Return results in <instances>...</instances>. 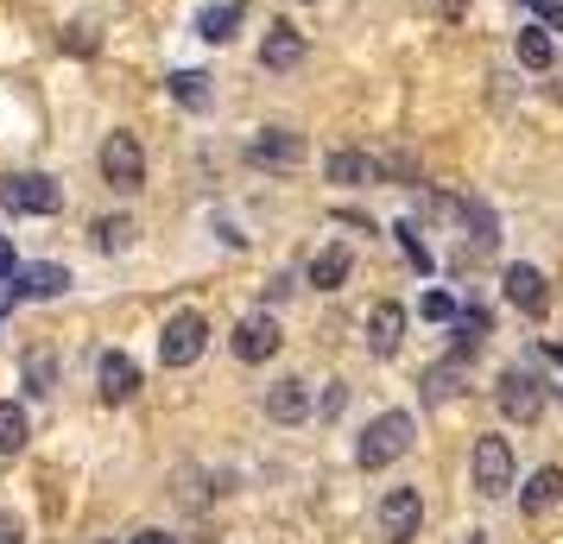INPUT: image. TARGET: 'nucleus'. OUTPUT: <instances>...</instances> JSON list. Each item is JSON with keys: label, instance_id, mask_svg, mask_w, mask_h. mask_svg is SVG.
<instances>
[{"label": "nucleus", "instance_id": "1", "mask_svg": "<svg viewBox=\"0 0 563 544\" xmlns=\"http://www.w3.org/2000/svg\"><path fill=\"white\" fill-rule=\"evenodd\" d=\"M411 437H418V418L411 412H380L367 431H361V443H355V463L361 468H386V463H399L411 449Z\"/></svg>", "mask_w": 563, "mask_h": 544}, {"label": "nucleus", "instance_id": "4", "mask_svg": "<svg viewBox=\"0 0 563 544\" xmlns=\"http://www.w3.org/2000/svg\"><path fill=\"white\" fill-rule=\"evenodd\" d=\"M209 348V323L197 311H178L165 317V336H158V362L165 367H197Z\"/></svg>", "mask_w": 563, "mask_h": 544}, {"label": "nucleus", "instance_id": "19", "mask_svg": "<svg viewBox=\"0 0 563 544\" xmlns=\"http://www.w3.org/2000/svg\"><path fill=\"white\" fill-rule=\"evenodd\" d=\"M563 500V468H532V475H526V488H519V507H526V513H551V507H558Z\"/></svg>", "mask_w": 563, "mask_h": 544}, {"label": "nucleus", "instance_id": "37", "mask_svg": "<svg viewBox=\"0 0 563 544\" xmlns=\"http://www.w3.org/2000/svg\"><path fill=\"white\" fill-rule=\"evenodd\" d=\"M558 96H563V89H558Z\"/></svg>", "mask_w": 563, "mask_h": 544}, {"label": "nucleus", "instance_id": "13", "mask_svg": "<svg viewBox=\"0 0 563 544\" xmlns=\"http://www.w3.org/2000/svg\"><path fill=\"white\" fill-rule=\"evenodd\" d=\"M450 209L462 215V241H468V254H494V247H500V222H494V209H487L482 197H456Z\"/></svg>", "mask_w": 563, "mask_h": 544}, {"label": "nucleus", "instance_id": "21", "mask_svg": "<svg viewBox=\"0 0 563 544\" xmlns=\"http://www.w3.org/2000/svg\"><path fill=\"white\" fill-rule=\"evenodd\" d=\"M512 52H519L526 70H551V64H558V45H551V32H544V26H519Z\"/></svg>", "mask_w": 563, "mask_h": 544}, {"label": "nucleus", "instance_id": "25", "mask_svg": "<svg viewBox=\"0 0 563 544\" xmlns=\"http://www.w3.org/2000/svg\"><path fill=\"white\" fill-rule=\"evenodd\" d=\"M89 234H96V247H102V254H121V247H133V234H140V229H133L128 215H102Z\"/></svg>", "mask_w": 563, "mask_h": 544}, {"label": "nucleus", "instance_id": "6", "mask_svg": "<svg viewBox=\"0 0 563 544\" xmlns=\"http://www.w3.org/2000/svg\"><path fill=\"white\" fill-rule=\"evenodd\" d=\"M494 399H500V412L512 424H538V412H544V387H538V374H526V367H507L494 380Z\"/></svg>", "mask_w": 563, "mask_h": 544}, {"label": "nucleus", "instance_id": "36", "mask_svg": "<svg viewBox=\"0 0 563 544\" xmlns=\"http://www.w3.org/2000/svg\"><path fill=\"white\" fill-rule=\"evenodd\" d=\"M443 7H450V13H456V7H462V0H443Z\"/></svg>", "mask_w": 563, "mask_h": 544}, {"label": "nucleus", "instance_id": "28", "mask_svg": "<svg viewBox=\"0 0 563 544\" xmlns=\"http://www.w3.org/2000/svg\"><path fill=\"white\" fill-rule=\"evenodd\" d=\"M380 178H393V184H418V158H411V153L380 158Z\"/></svg>", "mask_w": 563, "mask_h": 544}, {"label": "nucleus", "instance_id": "30", "mask_svg": "<svg viewBox=\"0 0 563 544\" xmlns=\"http://www.w3.org/2000/svg\"><path fill=\"white\" fill-rule=\"evenodd\" d=\"M519 7H532L544 20V32H563V0H519Z\"/></svg>", "mask_w": 563, "mask_h": 544}, {"label": "nucleus", "instance_id": "9", "mask_svg": "<svg viewBox=\"0 0 563 544\" xmlns=\"http://www.w3.org/2000/svg\"><path fill=\"white\" fill-rule=\"evenodd\" d=\"M500 291H507V304L519 317H544V311H551V279H544L538 266H507Z\"/></svg>", "mask_w": 563, "mask_h": 544}, {"label": "nucleus", "instance_id": "15", "mask_svg": "<svg viewBox=\"0 0 563 544\" xmlns=\"http://www.w3.org/2000/svg\"><path fill=\"white\" fill-rule=\"evenodd\" d=\"M361 330H367V355H399V342H406V311H399V304H374V311H367V323H361Z\"/></svg>", "mask_w": 563, "mask_h": 544}, {"label": "nucleus", "instance_id": "32", "mask_svg": "<svg viewBox=\"0 0 563 544\" xmlns=\"http://www.w3.org/2000/svg\"><path fill=\"white\" fill-rule=\"evenodd\" d=\"M0 544H26V539H20V525H13L7 513H0Z\"/></svg>", "mask_w": 563, "mask_h": 544}, {"label": "nucleus", "instance_id": "11", "mask_svg": "<svg viewBox=\"0 0 563 544\" xmlns=\"http://www.w3.org/2000/svg\"><path fill=\"white\" fill-rule=\"evenodd\" d=\"M298 64H305V32L291 20H273L260 38V70H298Z\"/></svg>", "mask_w": 563, "mask_h": 544}, {"label": "nucleus", "instance_id": "20", "mask_svg": "<svg viewBox=\"0 0 563 544\" xmlns=\"http://www.w3.org/2000/svg\"><path fill=\"white\" fill-rule=\"evenodd\" d=\"M241 20H247V7H241V0H222V7H209L203 20H197V38H209V45H229Z\"/></svg>", "mask_w": 563, "mask_h": 544}, {"label": "nucleus", "instance_id": "12", "mask_svg": "<svg viewBox=\"0 0 563 544\" xmlns=\"http://www.w3.org/2000/svg\"><path fill=\"white\" fill-rule=\"evenodd\" d=\"M70 291V266H26L7 279V298L13 304H32V298H64Z\"/></svg>", "mask_w": 563, "mask_h": 544}, {"label": "nucleus", "instance_id": "2", "mask_svg": "<svg viewBox=\"0 0 563 544\" xmlns=\"http://www.w3.org/2000/svg\"><path fill=\"white\" fill-rule=\"evenodd\" d=\"M96 165H102V184L114 190V197H140V190H146V153H140L133 133H121V127L108 133Z\"/></svg>", "mask_w": 563, "mask_h": 544}, {"label": "nucleus", "instance_id": "8", "mask_svg": "<svg viewBox=\"0 0 563 544\" xmlns=\"http://www.w3.org/2000/svg\"><path fill=\"white\" fill-rule=\"evenodd\" d=\"M279 323L273 317H241L234 323V336H229V348H234V362H247V367H260V362H273L279 355Z\"/></svg>", "mask_w": 563, "mask_h": 544}, {"label": "nucleus", "instance_id": "5", "mask_svg": "<svg viewBox=\"0 0 563 544\" xmlns=\"http://www.w3.org/2000/svg\"><path fill=\"white\" fill-rule=\"evenodd\" d=\"M468 468H475V493H487V500H500V493H512V443L507 437H475V456H468Z\"/></svg>", "mask_w": 563, "mask_h": 544}, {"label": "nucleus", "instance_id": "16", "mask_svg": "<svg viewBox=\"0 0 563 544\" xmlns=\"http://www.w3.org/2000/svg\"><path fill=\"white\" fill-rule=\"evenodd\" d=\"M323 171H330V184H349V190H361V184H380V158H367L361 146H342V153L323 158Z\"/></svg>", "mask_w": 563, "mask_h": 544}, {"label": "nucleus", "instance_id": "3", "mask_svg": "<svg viewBox=\"0 0 563 544\" xmlns=\"http://www.w3.org/2000/svg\"><path fill=\"white\" fill-rule=\"evenodd\" d=\"M0 209H13V215H57L64 209V184L45 178V171H13V178H0Z\"/></svg>", "mask_w": 563, "mask_h": 544}, {"label": "nucleus", "instance_id": "31", "mask_svg": "<svg viewBox=\"0 0 563 544\" xmlns=\"http://www.w3.org/2000/svg\"><path fill=\"white\" fill-rule=\"evenodd\" d=\"M64 45H70L77 57H89V52H96V32H89V26H70V32H64Z\"/></svg>", "mask_w": 563, "mask_h": 544}, {"label": "nucleus", "instance_id": "38", "mask_svg": "<svg viewBox=\"0 0 563 544\" xmlns=\"http://www.w3.org/2000/svg\"><path fill=\"white\" fill-rule=\"evenodd\" d=\"M102 544H108V539H102Z\"/></svg>", "mask_w": 563, "mask_h": 544}, {"label": "nucleus", "instance_id": "18", "mask_svg": "<svg viewBox=\"0 0 563 544\" xmlns=\"http://www.w3.org/2000/svg\"><path fill=\"white\" fill-rule=\"evenodd\" d=\"M266 418H273V424H305L310 418V387L305 380H279V387L266 392Z\"/></svg>", "mask_w": 563, "mask_h": 544}, {"label": "nucleus", "instance_id": "24", "mask_svg": "<svg viewBox=\"0 0 563 544\" xmlns=\"http://www.w3.org/2000/svg\"><path fill=\"white\" fill-rule=\"evenodd\" d=\"M57 387V355L52 348H26V392L32 399H45Z\"/></svg>", "mask_w": 563, "mask_h": 544}, {"label": "nucleus", "instance_id": "29", "mask_svg": "<svg viewBox=\"0 0 563 544\" xmlns=\"http://www.w3.org/2000/svg\"><path fill=\"white\" fill-rule=\"evenodd\" d=\"M418 311L431 317V323H456V298H443V291H431V298H424Z\"/></svg>", "mask_w": 563, "mask_h": 544}, {"label": "nucleus", "instance_id": "22", "mask_svg": "<svg viewBox=\"0 0 563 544\" xmlns=\"http://www.w3.org/2000/svg\"><path fill=\"white\" fill-rule=\"evenodd\" d=\"M26 437H32L26 412H20L13 399H0V456H20V449H26Z\"/></svg>", "mask_w": 563, "mask_h": 544}, {"label": "nucleus", "instance_id": "17", "mask_svg": "<svg viewBox=\"0 0 563 544\" xmlns=\"http://www.w3.org/2000/svg\"><path fill=\"white\" fill-rule=\"evenodd\" d=\"M349 273H355V254H349V247H323V254H310V266H305V279L317 291H342Z\"/></svg>", "mask_w": 563, "mask_h": 544}, {"label": "nucleus", "instance_id": "27", "mask_svg": "<svg viewBox=\"0 0 563 544\" xmlns=\"http://www.w3.org/2000/svg\"><path fill=\"white\" fill-rule=\"evenodd\" d=\"M399 247H406V259L411 266H418V273H431V247H424V241H418V222H399Z\"/></svg>", "mask_w": 563, "mask_h": 544}, {"label": "nucleus", "instance_id": "10", "mask_svg": "<svg viewBox=\"0 0 563 544\" xmlns=\"http://www.w3.org/2000/svg\"><path fill=\"white\" fill-rule=\"evenodd\" d=\"M418 525H424V500H418V488H386L380 500V532L393 544L418 539Z\"/></svg>", "mask_w": 563, "mask_h": 544}, {"label": "nucleus", "instance_id": "14", "mask_svg": "<svg viewBox=\"0 0 563 544\" xmlns=\"http://www.w3.org/2000/svg\"><path fill=\"white\" fill-rule=\"evenodd\" d=\"M96 392H102L108 406H128L133 392H140V367H133L121 348H108L102 362H96Z\"/></svg>", "mask_w": 563, "mask_h": 544}, {"label": "nucleus", "instance_id": "35", "mask_svg": "<svg viewBox=\"0 0 563 544\" xmlns=\"http://www.w3.org/2000/svg\"><path fill=\"white\" fill-rule=\"evenodd\" d=\"M468 544H487V539H482V532H468Z\"/></svg>", "mask_w": 563, "mask_h": 544}, {"label": "nucleus", "instance_id": "23", "mask_svg": "<svg viewBox=\"0 0 563 544\" xmlns=\"http://www.w3.org/2000/svg\"><path fill=\"white\" fill-rule=\"evenodd\" d=\"M456 392H462V362L450 355L443 367H431V374H424V399H431V406H450Z\"/></svg>", "mask_w": 563, "mask_h": 544}, {"label": "nucleus", "instance_id": "34", "mask_svg": "<svg viewBox=\"0 0 563 544\" xmlns=\"http://www.w3.org/2000/svg\"><path fill=\"white\" fill-rule=\"evenodd\" d=\"M133 544H178V539H165V532H140Z\"/></svg>", "mask_w": 563, "mask_h": 544}, {"label": "nucleus", "instance_id": "33", "mask_svg": "<svg viewBox=\"0 0 563 544\" xmlns=\"http://www.w3.org/2000/svg\"><path fill=\"white\" fill-rule=\"evenodd\" d=\"M20 266H13V247H0V279H13Z\"/></svg>", "mask_w": 563, "mask_h": 544}, {"label": "nucleus", "instance_id": "26", "mask_svg": "<svg viewBox=\"0 0 563 544\" xmlns=\"http://www.w3.org/2000/svg\"><path fill=\"white\" fill-rule=\"evenodd\" d=\"M172 96H178L184 108H209V77L203 70H178V77H172Z\"/></svg>", "mask_w": 563, "mask_h": 544}, {"label": "nucleus", "instance_id": "7", "mask_svg": "<svg viewBox=\"0 0 563 544\" xmlns=\"http://www.w3.org/2000/svg\"><path fill=\"white\" fill-rule=\"evenodd\" d=\"M305 140L291 127H260L254 140H247V165H266V171H291V165H305Z\"/></svg>", "mask_w": 563, "mask_h": 544}]
</instances>
